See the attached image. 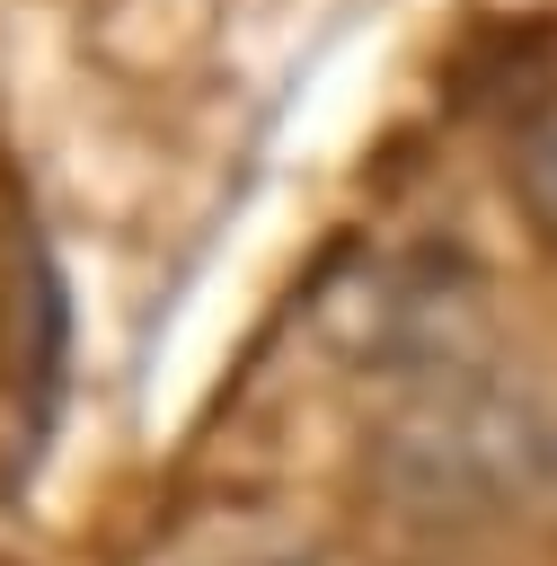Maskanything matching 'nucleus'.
Returning a JSON list of instances; mask_svg holds the SVG:
<instances>
[{
  "mask_svg": "<svg viewBox=\"0 0 557 566\" xmlns=\"http://www.w3.org/2000/svg\"><path fill=\"white\" fill-rule=\"evenodd\" d=\"M371 495L407 522L469 531L513 522L557 495V398L495 363H433L407 371L389 416L362 442Z\"/></svg>",
  "mask_w": 557,
  "mask_h": 566,
  "instance_id": "obj_1",
  "label": "nucleus"
},
{
  "mask_svg": "<svg viewBox=\"0 0 557 566\" xmlns=\"http://www.w3.org/2000/svg\"><path fill=\"white\" fill-rule=\"evenodd\" d=\"M504 186L539 239H557V97H539L504 142Z\"/></svg>",
  "mask_w": 557,
  "mask_h": 566,
  "instance_id": "obj_2",
  "label": "nucleus"
}]
</instances>
